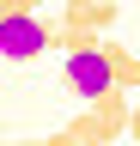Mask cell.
Returning <instances> with one entry per match:
<instances>
[{
	"label": "cell",
	"mask_w": 140,
	"mask_h": 146,
	"mask_svg": "<svg viewBox=\"0 0 140 146\" xmlns=\"http://www.w3.org/2000/svg\"><path fill=\"white\" fill-rule=\"evenodd\" d=\"M128 140L140 146V98H134V110H128Z\"/></svg>",
	"instance_id": "7"
},
{
	"label": "cell",
	"mask_w": 140,
	"mask_h": 146,
	"mask_svg": "<svg viewBox=\"0 0 140 146\" xmlns=\"http://www.w3.org/2000/svg\"><path fill=\"white\" fill-rule=\"evenodd\" d=\"M43 49H49V25L37 12H6L0 18V55H6L12 67H31Z\"/></svg>",
	"instance_id": "1"
},
{
	"label": "cell",
	"mask_w": 140,
	"mask_h": 146,
	"mask_svg": "<svg viewBox=\"0 0 140 146\" xmlns=\"http://www.w3.org/2000/svg\"><path fill=\"white\" fill-rule=\"evenodd\" d=\"M134 98H140V91H134Z\"/></svg>",
	"instance_id": "15"
},
{
	"label": "cell",
	"mask_w": 140,
	"mask_h": 146,
	"mask_svg": "<svg viewBox=\"0 0 140 146\" xmlns=\"http://www.w3.org/2000/svg\"><path fill=\"white\" fill-rule=\"evenodd\" d=\"M43 146H73V134H67V128H61V134H49Z\"/></svg>",
	"instance_id": "8"
},
{
	"label": "cell",
	"mask_w": 140,
	"mask_h": 146,
	"mask_svg": "<svg viewBox=\"0 0 140 146\" xmlns=\"http://www.w3.org/2000/svg\"><path fill=\"white\" fill-rule=\"evenodd\" d=\"M85 110H92V122L104 128V140H122V134H128V110H134V91H122V85H110V91H98V98L92 104H85Z\"/></svg>",
	"instance_id": "3"
},
{
	"label": "cell",
	"mask_w": 140,
	"mask_h": 146,
	"mask_svg": "<svg viewBox=\"0 0 140 146\" xmlns=\"http://www.w3.org/2000/svg\"><path fill=\"white\" fill-rule=\"evenodd\" d=\"M43 6V0H12V12H37Z\"/></svg>",
	"instance_id": "9"
},
{
	"label": "cell",
	"mask_w": 140,
	"mask_h": 146,
	"mask_svg": "<svg viewBox=\"0 0 140 146\" xmlns=\"http://www.w3.org/2000/svg\"><path fill=\"white\" fill-rule=\"evenodd\" d=\"M61 73H67V91H73V98H85V104H92L98 91H110V61H104V43H98V49H73Z\"/></svg>",
	"instance_id": "2"
},
{
	"label": "cell",
	"mask_w": 140,
	"mask_h": 146,
	"mask_svg": "<svg viewBox=\"0 0 140 146\" xmlns=\"http://www.w3.org/2000/svg\"><path fill=\"white\" fill-rule=\"evenodd\" d=\"M104 61H110V85L140 91V55H134V49H122L116 36H104Z\"/></svg>",
	"instance_id": "4"
},
{
	"label": "cell",
	"mask_w": 140,
	"mask_h": 146,
	"mask_svg": "<svg viewBox=\"0 0 140 146\" xmlns=\"http://www.w3.org/2000/svg\"><path fill=\"white\" fill-rule=\"evenodd\" d=\"M67 134H73V140H85V146H110V140H104V128L92 122V110H79V116L67 122Z\"/></svg>",
	"instance_id": "6"
},
{
	"label": "cell",
	"mask_w": 140,
	"mask_h": 146,
	"mask_svg": "<svg viewBox=\"0 0 140 146\" xmlns=\"http://www.w3.org/2000/svg\"><path fill=\"white\" fill-rule=\"evenodd\" d=\"M6 12H12V0H0V18H6Z\"/></svg>",
	"instance_id": "11"
},
{
	"label": "cell",
	"mask_w": 140,
	"mask_h": 146,
	"mask_svg": "<svg viewBox=\"0 0 140 146\" xmlns=\"http://www.w3.org/2000/svg\"><path fill=\"white\" fill-rule=\"evenodd\" d=\"M73 146H85V140H73Z\"/></svg>",
	"instance_id": "14"
},
{
	"label": "cell",
	"mask_w": 140,
	"mask_h": 146,
	"mask_svg": "<svg viewBox=\"0 0 140 146\" xmlns=\"http://www.w3.org/2000/svg\"><path fill=\"white\" fill-rule=\"evenodd\" d=\"M61 18H73V25H85V31H110L116 25V0H79V6H61Z\"/></svg>",
	"instance_id": "5"
},
{
	"label": "cell",
	"mask_w": 140,
	"mask_h": 146,
	"mask_svg": "<svg viewBox=\"0 0 140 146\" xmlns=\"http://www.w3.org/2000/svg\"><path fill=\"white\" fill-rule=\"evenodd\" d=\"M0 140H6V122H0Z\"/></svg>",
	"instance_id": "13"
},
{
	"label": "cell",
	"mask_w": 140,
	"mask_h": 146,
	"mask_svg": "<svg viewBox=\"0 0 140 146\" xmlns=\"http://www.w3.org/2000/svg\"><path fill=\"white\" fill-rule=\"evenodd\" d=\"M61 6H79V0H61Z\"/></svg>",
	"instance_id": "12"
},
{
	"label": "cell",
	"mask_w": 140,
	"mask_h": 146,
	"mask_svg": "<svg viewBox=\"0 0 140 146\" xmlns=\"http://www.w3.org/2000/svg\"><path fill=\"white\" fill-rule=\"evenodd\" d=\"M0 146H43V140H0Z\"/></svg>",
	"instance_id": "10"
}]
</instances>
